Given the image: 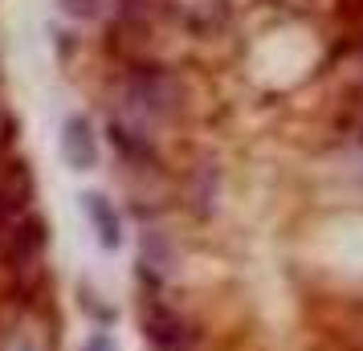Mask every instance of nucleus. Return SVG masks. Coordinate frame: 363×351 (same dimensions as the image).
<instances>
[{
	"label": "nucleus",
	"instance_id": "obj_1",
	"mask_svg": "<svg viewBox=\"0 0 363 351\" xmlns=\"http://www.w3.org/2000/svg\"><path fill=\"white\" fill-rule=\"evenodd\" d=\"M188 111V82L164 62H127L115 82V111L127 127L147 135L151 127H172Z\"/></svg>",
	"mask_w": 363,
	"mask_h": 351
},
{
	"label": "nucleus",
	"instance_id": "obj_2",
	"mask_svg": "<svg viewBox=\"0 0 363 351\" xmlns=\"http://www.w3.org/2000/svg\"><path fill=\"white\" fill-rule=\"evenodd\" d=\"M45 241H50L45 221L37 217L33 208L13 217V221H4L0 225V266H9V269L33 266L37 257L45 253Z\"/></svg>",
	"mask_w": 363,
	"mask_h": 351
},
{
	"label": "nucleus",
	"instance_id": "obj_3",
	"mask_svg": "<svg viewBox=\"0 0 363 351\" xmlns=\"http://www.w3.org/2000/svg\"><path fill=\"white\" fill-rule=\"evenodd\" d=\"M143 335H147L151 351H192L196 347V331L167 302H147L143 306Z\"/></svg>",
	"mask_w": 363,
	"mask_h": 351
},
{
	"label": "nucleus",
	"instance_id": "obj_4",
	"mask_svg": "<svg viewBox=\"0 0 363 351\" xmlns=\"http://www.w3.org/2000/svg\"><path fill=\"white\" fill-rule=\"evenodd\" d=\"M33 172L25 160H0V225L33 208Z\"/></svg>",
	"mask_w": 363,
	"mask_h": 351
},
{
	"label": "nucleus",
	"instance_id": "obj_5",
	"mask_svg": "<svg viewBox=\"0 0 363 351\" xmlns=\"http://www.w3.org/2000/svg\"><path fill=\"white\" fill-rule=\"evenodd\" d=\"M62 160L74 172H94L99 167V135L86 115H69L62 123Z\"/></svg>",
	"mask_w": 363,
	"mask_h": 351
},
{
	"label": "nucleus",
	"instance_id": "obj_6",
	"mask_svg": "<svg viewBox=\"0 0 363 351\" xmlns=\"http://www.w3.org/2000/svg\"><path fill=\"white\" fill-rule=\"evenodd\" d=\"M82 208H86V217H90V229H94L102 250H118L123 245V217H118L115 201L102 196V192H86Z\"/></svg>",
	"mask_w": 363,
	"mask_h": 351
},
{
	"label": "nucleus",
	"instance_id": "obj_7",
	"mask_svg": "<svg viewBox=\"0 0 363 351\" xmlns=\"http://www.w3.org/2000/svg\"><path fill=\"white\" fill-rule=\"evenodd\" d=\"M106 139L115 143V151L127 160V164H151L155 160V147H151V135L135 131V127H127L123 118H106Z\"/></svg>",
	"mask_w": 363,
	"mask_h": 351
},
{
	"label": "nucleus",
	"instance_id": "obj_8",
	"mask_svg": "<svg viewBox=\"0 0 363 351\" xmlns=\"http://www.w3.org/2000/svg\"><path fill=\"white\" fill-rule=\"evenodd\" d=\"M143 269L155 274V278L172 274V245L160 233H143Z\"/></svg>",
	"mask_w": 363,
	"mask_h": 351
},
{
	"label": "nucleus",
	"instance_id": "obj_9",
	"mask_svg": "<svg viewBox=\"0 0 363 351\" xmlns=\"http://www.w3.org/2000/svg\"><path fill=\"white\" fill-rule=\"evenodd\" d=\"M339 123H343L351 135H363V78L343 90V111H339Z\"/></svg>",
	"mask_w": 363,
	"mask_h": 351
},
{
	"label": "nucleus",
	"instance_id": "obj_10",
	"mask_svg": "<svg viewBox=\"0 0 363 351\" xmlns=\"http://www.w3.org/2000/svg\"><path fill=\"white\" fill-rule=\"evenodd\" d=\"M0 351H41V347H37V335L29 327H4L0 331Z\"/></svg>",
	"mask_w": 363,
	"mask_h": 351
},
{
	"label": "nucleus",
	"instance_id": "obj_11",
	"mask_svg": "<svg viewBox=\"0 0 363 351\" xmlns=\"http://www.w3.org/2000/svg\"><path fill=\"white\" fill-rule=\"evenodd\" d=\"M57 9L69 21H94L102 13V0H57Z\"/></svg>",
	"mask_w": 363,
	"mask_h": 351
},
{
	"label": "nucleus",
	"instance_id": "obj_12",
	"mask_svg": "<svg viewBox=\"0 0 363 351\" xmlns=\"http://www.w3.org/2000/svg\"><path fill=\"white\" fill-rule=\"evenodd\" d=\"M17 143V115L9 106H0V155Z\"/></svg>",
	"mask_w": 363,
	"mask_h": 351
},
{
	"label": "nucleus",
	"instance_id": "obj_13",
	"mask_svg": "<svg viewBox=\"0 0 363 351\" xmlns=\"http://www.w3.org/2000/svg\"><path fill=\"white\" fill-rule=\"evenodd\" d=\"M82 351H118V343H115V335H111V331H94L82 343Z\"/></svg>",
	"mask_w": 363,
	"mask_h": 351
},
{
	"label": "nucleus",
	"instance_id": "obj_14",
	"mask_svg": "<svg viewBox=\"0 0 363 351\" xmlns=\"http://www.w3.org/2000/svg\"><path fill=\"white\" fill-rule=\"evenodd\" d=\"M355 139H359V147H363V135H355Z\"/></svg>",
	"mask_w": 363,
	"mask_h": 351
}]
</instances>
